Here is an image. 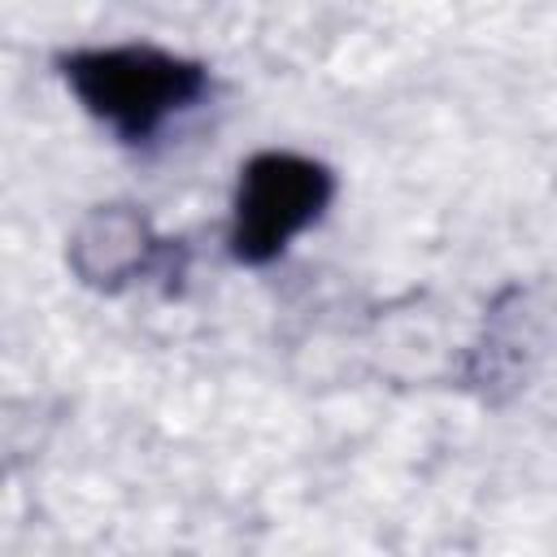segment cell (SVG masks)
<instances>
[{"mask_svg": "<svg viewBox=\"0 0 557 557\" xmlns=\"http://www.w3.org/2000/svg\"><path fill=\"white\" fill-rule=\"evenodd\" d=\"M65 78L78 100L109 122L126 144L152 139L178 109L196 104L205 91V70L174 52L148 44L87 48L65 57Z\"/></svg>", "mask_w": 557, "mask_h": 557, "instance_id": "1", "label": "cell"}, {"mask_svg": "<svg viewBox=\"0 0 557 557\" xmlns=\"http://www.w3.org/2000/svg\"><path fill=\"white\" fill-rule=\"evenodd\" d=\"M331 200L326 165L296 152H261L244 165L235 191L231 252L248 265H261L287 248Z\"/></svg>", "mask_w": 557, "mask_h": 557, "instance_id": "2", "label": "cell"}]
</instances>
